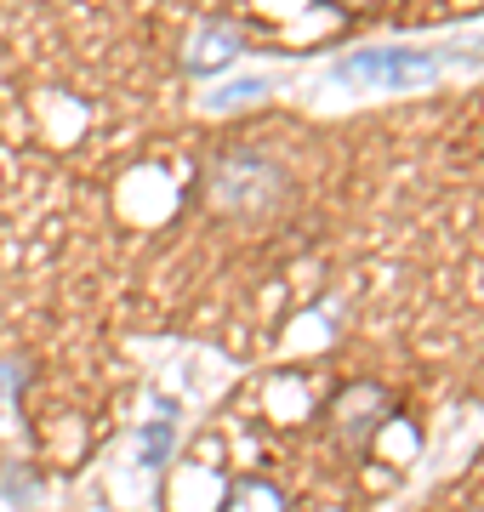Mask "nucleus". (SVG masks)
I'll return each mask as SVG.
<instances>
[{
	"label": "nucleus",
	"instance_id": "423d86ee",
	"mask_svg": "<svg viewBox=\"0 0 484 512\" xmlns=\"http://www.w3.org/2000/svg\"><path fill=\"white\" fill-rule=\"evenodd\" d=\"M262 92H268V80H234V86H223L217 97H205V109L211 114H234V109H245V103H257Z\"/></svg>",
	"mask_w": 484,
	"mask_h": 512
},
{
	"label": "nucleus",
	"instance_id": "39448f33",
	"mask_svg": "<svg viewBox=\"0 0 484 512\" xmlns=\"http://www.w3.org/2000/svg\"><path fill=\"white\" fill-rule=\"evenodd\" d=\"M217 512H291V507H285V490L274 478H234Z\"/></svg>",
	"mask_w": 484,
	"mask_h": 512
},
{
	"label": "nucleus",
	"instance_id": "f257e3e1",
	"mask_svg": "<svg viewBox=\"0 0 484 512\" xmlns=\"http://www.w3.org/2000/svg\"><path fill=\"white\" fill-rule=\"evenodd\" d=\"M291 171H285L268 148H223L200 165L194 177V200L211 211V217L228 222H262L280 217L291 205Z\"/></svg>",
	"mask_w": 484,
	"mask_h": 512
},
{
	"label": "nucleus",
	"instance_id": "f03ea898",
	"mask_svg": "<svg viewBox=\"0 0 484 512\" xmlns=\"http://www.w3.org/2000/svg\"><path fill=\"white\" fill-rule=\"evenodd\" d=\"M393 416H399L393 387L359 376V382H342L331 399H325V410H319V433L331 439V450L342 461H365L371 456V444L382 439V427H388Z\"/></svg>",
	"mask_w": 484,
	"mask_h": 512
},
{
	"label": "nucleus",
	"instance_id": "7ed1b4c3",
	"mask_svg": "<svg viewBox=\"0 0 484 512\" xmlns=\"http://www.w3.org/2000/svg\"><path fill=\"white\" fill-rule=\"evenodd\" d=\"M342 80H371V86H422L439 74V57L433 52H359L342 63Z\"/></svg>",
	"mask_w": 484,
	"mask_h": 512
},
{
	"label": "nucleus",
	"instance_id": "20e7f679",
	"mask_svg": "<svg viewBox=\"0 0 484 512\" xmlns=\"http://www.w3.org/2000/svg\"><path fill=\"white\" fill-rule=\"evenodd\" d=\"M245 52V35H240V23L234 18H200L194 23V35H188V57H183V69L188 74H211V69H228L234 57Z\"/></svg>",
	"mask_w": 484,
	"mask_h": 512
}]
</instances>
